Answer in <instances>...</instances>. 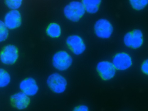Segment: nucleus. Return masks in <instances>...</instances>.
Masks as SVG:
<instances>
[{"instance_id": "1", "label": "nucleus", "mask_w": 148, "mask_h": 111, "mask_svg": "<svg viewBox=\"0 0 148 111\" xmlns=\"http://www.w3.org/2000/svg\"><path fill=\"white\" fill-rule=\"evenodd\" d=\"M86 12L81 2L77 1L70 2L65 6L63 10L64 14L66 18L73 22L79 21Z\"/></svg>"}, {"instance_id": "2", "label": "nucleus", "mask_w": 148, "mask_h": 111, "mask_svg": "<svg viewBox=\"0 0 148 111\" xmlns=\"http://www.w3.org/2000/svg\"><path fill=\"white\" fill-rule=\"evenodd\" d=\"M73 59L66 51L61 50L55 53L52 58V64L57 70L63 71L68 69L71 65Z\"/></svg>"}, {"instance_id": "3", "label": "nucleus", "mask_w": 148, "mask_h": 111, "mask_svg": "<svg viewBox=\"0 0 148 111\" xmlns=\"http://www.w3.org/2000/svg\"><path fill=\"white\" fill-rule=\"evenodd\" d=\"M47 84L50 89L53 93L61 94L66 91L67 82L65 78L58 73H54L49 76Z\"/></svg>"}, {"instance_id": "4", "label": "nucleus", "mask_w": 148, "mask_h": 111, "mask_svg": "<svg viewBox=\"0 0 148 111\" xmlns=\"http://www.w3.org/2000/svg\"><path fill=\"white\" fill-rule=\"evenodd\" d=\"M95 33L98 37L107 39L110 37L113 31V27L110 22L106 19L98 20L94 26Z\"/></svg>"}, {"instance_id": "5", "label": "nucleus", "mask_w": 148, "mask_h": 111, "mask_svg": "<svg viewBox=\"0 0 148 111\" xmlns=\"http://www.w3.org/2000/svg\"><path fill=\"white\" fill-rule=\"evenodd\" d=\"M18 57V49L13 44H8L5 46L0 54V60L2 63L5 65L14 64Z\"/></svg>"}, {"instance_id": "6", "label": "nucleus", "mask_w": 148, "mask_h": 111, "mask_svg": "<svg viewBox=\"0 0 148 111\" xmlns=\"http://www.w3.org/2000/svg\"><path fill=\"white\" fill-rule=\"evenodd\" d=\"M66 43L71 51L76 55L82 54L86 49L83 39L81 36L77 35L68 36L66 39Z\"/></svg>"}, {"instance_id": "7", "label": "nucleus", "mask_w": 148, "mask_h": 111, "mask_svg": "<svg viewBox=\"0 0 148 111\" xmlns=\"http://www.w3.org/2000/svg\"><path fill=\"white\" fill-rule=\"evenodd\" d=\"M9 30L19 28L22 24V16L18 10H10L5 15L3 21Z\"/></svg>"}, {"instance_id": "8", "label": "nucleus", "mask_w": 148, "mask_h": 111, "mask_svg": "<svg viewBox=\"0 0 148 111\" xmlns=\"http://www.w3.org/2000/svg\"><path fill=\"white\" fill-rule=\"evenodd\" d=\"M112 63L116 70L123 71L130 68L132 63L131 57L124 52L118 53L113 57Z\"/></svg>"}, {"instance_id": "9", "label": "nucleus", "mask_w": 148, "mask_h": 111, "mask_svg": "<svg viewBox=\"0 0 148 111\" xmlns=\"http://www.w3.org/2000/svg\"><path fill=\"white\" fill-rule=\"evenodd\" d=\"M96 69L102 79L105 80L112 78L116 74V69L112 62L108 61H103L99 62Z\"/></svg>"}, {"instance_id": "10", "label": "nucleus", "mask_w": 148, "mask_h": 111, "mask_svg": "<svg viewBox=\"0 0 148 111\" xmlns=\"http://www.w3.org/2000/svg\"><path fill=\"white\" fill-rule=\"evenodd\" d=\"M19 87L21 91L29 97L36 95L38 93L39 87L35 80L28 77L20 83Z\"/></svg>"}, {"instance_id": "11", "label": "nucleus", "mask_w": 148, "mask_h": 111, "mask_svg": "<svg viewBox=\"0 0 148 111\" xmlns=\"http://www.w3.org/2000/svg\"><path fill=\"white\" fill-rule=\"evenodd\" d=\"M11 99L14 107L20 110L26 108L30 103L29 97L22 91L13 95Z\"/></svg>"}, {"instance_id": "12", "label": "nucleus", "mask_w": 148, "mask_h": 111, "mask_svg": "<svg viewBox=\"0 0 148 111\" xmlns=\"http://www.w3.org/2000/svg\"><path fill=\"white\" fill-rule=\"evenodd\" d=\"M131 43L130 48L137 49L142 46L143 42V35L142 31L136 29L132 32Z\"/></svg>"}, {"instance_id": "13", "label": "nucleus", "mask_w": 148, "mask_h": 111, "mask_svg": "<svg viewBox=\"0 0 148 111\" xmlns=\"http://www.w3.org/2000/svg\"><path fill=\"white\" fill-rule=\"evenodd\" d=\"M47 35L52 38L59 37L62 33V29L60 26L56 22L50 23L46 29Z\"/></svg>"}, {"instance_id": "14", "label": "nucleus", "mask_w": 148, "mask_h": 111, "mask_svg": "<svg viewBox=\"0 0 148 111\" xmlns=\"http://www.w3.org/2000/svg\"><path fill=\"white\" fill-rule=\"evenodd\" d=\"M101 1V0H82L81 2L86 12L93 14L98 11Z\"/></svg>"}, {"instance_id": "15", "label": "nucleus", "mask_w": 148, "mask_h": 111, "mask_svg": "<svg viewBox=\"0 0 148 111\" xmlns=\"http://www.w3.org/2000/svg\"><path fill=\"white\" fill-rule=\"evenodd\" d=\"M10 80L9 74L4 69L0 68V87L7 86L10 83Z\"/></svg>"}, {"instance_id": "16", "label": "nucleus", "mask_w": 148, "mask_h": 111, "mask_svg": "<svg viewBox=\"0 0 148 111\" xmlns=\"http://www.w3.org/2000/svg\"><path fill=\"white\" fill-rule=\"evenodd\" d=\"M132 7L135 10H140L147 5L148 0H129Z\"/></svg>"}, {"instance_id": "17", "label": "nucleus", "mask_w": 148, "mask_h": 111, "mask_svg": "<svg viewBox=\"0 0 148 111\" xmlns=\"http://www.w3.org/2000/svg\"><path fill=\"white\" fill-rule=\"evenodd\" d=\"M23 0H4L7 7L10 10H18L21 7Z\"/></svg>"}, {"instance_id": "18", "label": "nucleus", "mask_w": 148, "mask_h": 111, "mask_svg": "<svg viewBox=\"0 0 148 111\" xmlns=\"http://www.w3.org/2000/svg\"><path fill=\"white\" fill-rule=\"evenodd\" d=\"M9 30L3 21L0 20V43L4 42L7 39L9 35Z\"/></svg>"}, {"instance_id": "19", "label": "nucleus", "mask_w": 148, "mask_h": 111, "mask_svg": "<svg viewBox=\"0 0 148 111\" xmlns=\"http://www.w3.org/2000/svg\"><path fill=\"white\" fill-rule=\"evenodd\" d=\"M132 33L129 32L126 33L123 38V42L125 45L129 47H130L131 43Z\"/></svg>"}, {"instance_id": "20", "label": "nucleus", "mask_w": 148, "mask_h": 111, "mask_svg": "<svg viewBox=\"0 0 148 111\" xmlns=\"http://www.w3.org/2000/svg\"><path fill=\"white\" fill-rule=\"evenodd\" d=\"M141 69L142 72L145 74L147 75L148 74V61L145 60L142 64L141 66Z\"/></svg>"}, {"instance_id": "21", "label": "nucleus", "mask_w": 148, "mask_h": 111, "mask_svg": "<svg viewBox=\"0 0 148 111\" xmlns=\"http://www.w3.org/2000/svg\"><path fill=\"white\" fill-rule=\"evenodd\" d=\"M73 110L74 111H87L88 110V108L85 105H81L75 107Z\"/></svg>"}]
</instances>
